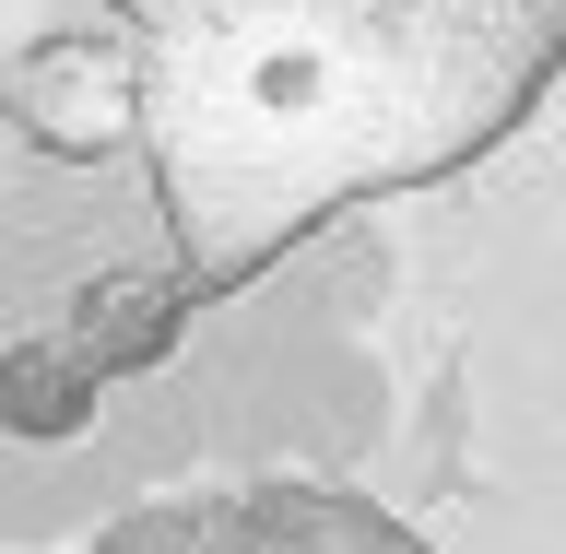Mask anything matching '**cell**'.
I'll use <instances>...</instances> for the list:
<instances>
[{"label": "cell", "instance_id": "2", "mask_svg": "<svg viewBox=\"0 0 566 554\" xmlns=\"http://www.w3.org/2000/svg\"><path fill=\"white\" fill-rule=\"evenodd\" d=\"M83 554H437L413 520H389L354 484H307V472H224V484L142 495L95 531Z\"/></svg>", "mask_w": 566, "mask_h": 554}, {"label": "cell", "instance_id": "1", "mask_svg": "<svg viewBox=\"0 0 566 554\" xmlns=\"http://www.w3.org/2000/svg\"><path fill=\"white\" fill-rule=\"evenodd\" d=\"M118 142L166 237L154 331L354 201L484 166L566 71V0H106Z\"/></svg>", "mask_w": 566, "mask_h": 554}]
</instances>
